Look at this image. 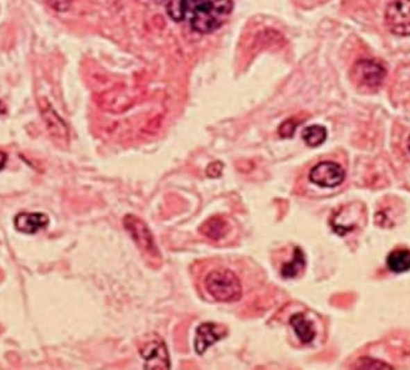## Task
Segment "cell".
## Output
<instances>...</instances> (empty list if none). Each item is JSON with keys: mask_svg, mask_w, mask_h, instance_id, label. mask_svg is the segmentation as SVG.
I'll return each mask as SVG.
<instances>
[{"mask_svg": "<svg viewBox=\"0 0 410 370\" xmlns=\"http://www.w3.org/2000/svg\"><path fill=\"white\" fill-rule=\"evenodd\" d=\"M232 0H205L194 8L191 18L193 30L200 34H209L218 30L225 24L232 14Z\"/></svg>", "mask_w": 410, "mask_h": 370, "instance_id": "obj_1", "label": "cell"}, {"mask_svg": "<svg viewBox=\"0 0 410 370\" xmlns=\"http://www.w3.org/2000/svg\"><path fill=\"white\" fill-rule=\"evenodd\" d=\"M205 288L218 302H235L243 296V287L238 276L228 269L209 272L205 279Z\"/></svg>", "mask_w": 410, "mask_h": 370, "instance_id": "obj_2", "label": "cell"}, {"mask_svg": "<svg viewBox=\"0 0 410 370\" xmlns=\"http://www.w3.org/2000/svg\"><path fill=\"white\" fill-rule=\"evenodd\" d=\"M123 225H125L126 230L131 235L135 244L138 246V249L142 251L146 256L155 258H155H161L158 246L155 244V236L144 221L130 214V215L125 216Z\"/></svg>", "mask_w": 410, "mask_h": 370, "instance_id": "obj_3", "label": "cell"}, {"mask_svg": "<svg viewBox=\"0 0 410 370\" xmlns=\"http://www.w3.org/2000/svg\"><path fill=\"white\" fill-rule=\"evenodd\" d=\"M352 76L357 84L369 90L378 89L384 82L386 67L375 59H362L357 61L352 69Z\"/></svg>", "mask_w": 410, "mask_h": 370, "instance_id": "obj_4", "label": "cell"}, {"mask_svg": "<svg viewBox=\"0 0 410 370\" xmlns=\"http://www.w3.org/2000/svg\"><path fill=\"white\" fill-rule=\"evenodd\" d=\"M139 354L144 360V369H171L166 343L160 335H152V338L144 340L139 346Z\"/></svg>", "mask_w": 410, "mask_h": 370, "instance_id": "obj_5", "label": "cell"}, {"mask_svg": "<svg viewBox=\"0 0 410 370\" xmlns=\"http://www.w3.org/2000/svg\"><path fill=\"white\" fill-rule=\"evenodd\" d=\"M386 24L394 35L410 36V0H393L386 8Z\"/></svg>", "mask_w": 410, "mask_h": 370, "instance_id": "obj_6", "label": "cell"}, {"mask_svg": "<svg viewBox=\"0 0 410 370\" xmlns=\"http://www.w3.org/2000/svg\"><path fill=\"white\" fill-rule=\"evenodd\" d=\"M345 175V170L339 163L321 161L311 169L309 182L321 188H336L343 183Z\"/></svg>", "mask_w": 410, "mask_h": 370, "instance_id": "obj_7", "label": "cell"}, {"mask_svg": "<svg viewBox=\"0 0 410 370\" xmlns=\"http://www.w3.org/2000/svg\"><path fill=\"white\" fill-rule=\"evenodd\" d=\"M226 335V328L221 327L216 323H203L196 332V340L194 348L199 355H203L208 351L210 346H213L216 342L223 340Z\"/></svg>", "mask_w": 410, "mask_h": 370, "instance_id": "obj_8", "label": "cell"}, {"mask_svg": "<svg viewBox=\"0 0 410 370\" xmlns=\"http://www.w3.org/2000/svg\"><path fill=\"white\" fill-rule=\"evenodd\" d=\"M14 225L20 233L35 234L49 225V218L42 213H22L15 218Z\"/></svg>", "mask_w": 410, "mask_h": 370, "instance_id": "obj_9", "label": "cell"}, {"mask_svg": "<svg viewBox=\"0 0 410 370\" xmlns=\"http://www.w3.org/2000/svg\"><path fill=\"white\" fill-rule=\"evenodd\" d=\"M229 224L225 219L220 218V216H213V218H209L208 220L204 221L200 227H199V231L202 234L203 236L208 238L210 240H221L224 239L226 236V234L229 233Z\"/></svg>", "mask_w": 410, "mask_h": 370, "instance_id": "obj_10", "label": "cell"}, {"mask_svg": "<svg viewBox=\"0 0 410 370\" xmlns=\"http://www.w3.org/2000/svg\"><path fill=\"white\" fill-rule=\"evenodd\" d=\"M290 324L298 335V340L305 344L311 343L315 340L316 331L314 324L309 322V319L302 313H296L290 318Z\"/></svg>", "mask_w": 410, "mask_h": 370, "instance_id": "obj_11", "label": "cell"}, {"mask_svg": "<svg viewBox=\"0 0 410 370\" xmlns=\"http://www.w3.org/2000/svg\"><path fill=\"white\" fill-rule=\"evenodd\" d=\"M42 116L45 118V122L48 125L49 132L53 137L58 138V139H64L67 141L69 138V133H67V128H66L65 123L61 121L59 116L55 114L54 109L51 106H49L46 103V107L42 108Z\"/></svg>", "mask_w": 410, "mask_h": 370, "instance_id": "obj_12", "label": "cell"}, {"mask_svg": "<svg viewBox=\"0 0 410 370\" xmlns=\"http://www.w3.org/2000/svg\"><path fill=\"white\" fill-rule=\"evenodd\" d=\"M386 267L394 274L410 271V250L395 249L386 257Z\"/></svg>", "mask_w": 410, "mask_h": 370, "instance_id": "obj_13", "label": "cell"}, {"mask_svg": "<svg viewBox=\"0 0 410 370\" xmlns=\"http://www.w3.org/2000/svg\"><path fill=\"white\" fill-rule=\"evenodd\" d=\"M306 266V257L301 247H295L293 257L290 263H285L281 269V276L284 279H295L298 277Z\"/></svg>", "mask_w": 410, "mask_h": 370, "instance_id": "obj_14", "label": "cell"}, {"mask_svg": "<svg viewBox=\"0 0 410 370\" xmlns=\"http://www.w3.org/2000/svg\"><path fill=\"white\" fill-rule=\"evenodd\" d=\"M302 138L305 143L307 144L309 147L316 148V147H320L321 144L325 143V141L327 138V131L323 125H309L303 130Z\"/></svg>", "mask_w": 410, "mask_h": 370, "instance_id": "obj_15", "label": "cell"}, {"mask_svg": "<svg viewBox=\"0 0 410 370\" xmlns=\"http://www.w3.org/2000/svg\"><path fill=\"white\" fill-rule=\"evenodd\" d=\"M189 0H168L166 10L174 21H182L187 15Z\"/></svg>", "mask_w": 410, "mask_h": 370, "instance_id": "obj_16", "label": "cell"}, {"mask_svg": "<svg viewBox=\"0 0 410 370\" xmlns=\"http://www.w3.org/2000/svg\"><path fill=\"white\" fill-rule=\"evenodd\" d=\"M356 367V369H393L391 365L378 362L375 359L366 358V357L358 360Z\"/></svg>", "mask_w": 410, "mask_h": 370, "instance_id": "obj_17", "label": "cell"}, {"mask_svg": "<svg viewBox=\"0 0 410 370\" xmlns=\"http://www.w3.org/2000/svg\"><path fill=\"white\" fill-rule=\"evenodd\" d=\"M298 122L292 120V118L285 121V122H282L279 127L280 137L291 138L292 136H293L295 131H296V127H298Z\"/></svg>", "mask_w": 410, "mask_h": 370, "instance_id": "obj_18", "label": "cell"}, {"mask_svg": "<svg viewBox=\"0 0 410 370\" xmlns=\"http://www.w3.org/2000/svg\"><path fill=\"white\" fill-rule=\"evenodd\" d=\"M45 1L56 12H66L72 4V0H45Z\"/></svg>", "mask_w": 410, "mask_h": 370, "instance_id": "obj_19", "label": "cell"}, {"mask_svg": "<svg viewBox=\"0 0 410 370\" xmlns=\"http://www.w3.org/2000/svg\"><path fill=\"white\" fill-rule=\"evenodd\" d=\"M223 169H224V164L221 161H213L207 168V175L209 178H218L223 173Z\"/></svg>", "mask_w": 410, "mask_h": 370, "instance_id": "obj_20", "label": "cell"}, {"mask_svg": "<svg viewBox=\"0 0 410 370\" xmlns=\"http://www.w3.org/2000/svg\"><path fill=\"white\" fill-rule=\"evenodd\" d=\"M6 163V153H3V152H0V170L4 168Z\"/></svg>", "mask_w": 410, "mask_h": 370, "instance_id": "obj_21", "label": "cell"}, {"mask_svg": "<svg viewBox=\"0 0 410 370\" xmlns=\"http://www.w3.org/2000/svg\"><path fill=\"white\" fill-rule=\"evenodd\" d=\"M152 1H155L157 4H161V3H164L166 0H152Z\"/></svg>", "mask_w": 410, "mask_h": 370, "instance_id": "obj_22", "label": "cell"}, {"mask_svg": "<svg viewBox=\"0 0 410 370\" xmlns=\"http://www.w3.org/2000/svg\"><path fill=\"white\" fill-rule=\"evenodd\" d=\"M191 1H196L198 4H200V3H203V1H205V0H191Z\"/></svg>", "mask_w": 410, "mask_h": 370, "instance_id": "obj_23", "label": "cell"}, {"mask_svg": "<svg viewBox=\"0 0 410 370\" xmlns=\"http://www.w3.org/2000/svg\"><path fill=\"white\" fill-rule=\"evenodd\" d=\"M3 112V106H1V102H0V114Z\"/></svg>", "mask_w": 410, "mask_h": 370, "instance_id": "obj_24", "label": "cell"}, {"mask_svg": "<svg viewBox=\"0 0 410 370\" xmlns=\"http://www.w3.org/2000/svg\"><path fill=\"white\" fill-rule=\"evenodd\" d=\"M408 147H409V150H410V137H409V142H408Z\"/></svg>", "mask_w": 410, "mask_h": 370, "instance_id": "obj_25", "label": "cell"}]
</instances>
